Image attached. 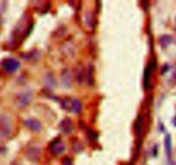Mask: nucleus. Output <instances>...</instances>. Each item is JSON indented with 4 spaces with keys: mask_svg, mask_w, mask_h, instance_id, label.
<instances>
[{
    "mask_svg": "<svg viewBox=\"0 0 176 165\" xmlns=\"http://www.w3.org/2000/svg\"><path fill=\"white\" fill-rule=\"evenodd\" d=\"M82 110V103L80 102V100L77 99H73L72 108H71V112L75 114H79Z\"/></svg>",
    "mask_w": 176,
    "mask_h": 165,
    "instance_id": "9",
    "label": "nucleus"
},
{
    "mask_svg": "<svg viewBox=\"0 0 176 165\" xmlns=\"http://www.w3.org/2000/svg\"><path fill=\"white\" fill-rule=\"evenodd\" d=\"M49 149H50V151L52 154L59 155L64 152L66 146H65L62 140L59 138H57L55 140H53L52 143L50 144Z\"/></svg>",
    "mask_w": 176,
    "mask_h": 165,
    "instance_id": "3",
    "label": "nucleus"
},
{
    "mask_svg": "<svg viewBox=\"0 0 176 165\" xmlns=\"http://www.w3.org/2000/svg\"><path fill=\"white\" fill-rule=\"evenodd\" d=\"M156 68V61L155 59H153L152 61H150V62L149 63L148 66L145 68L144 70V85L146 89L149 88V83H150V76H151L152 69H154Z\"/></svg>",
    "mask_w": 176,
    "mask_h": 165,
    "instance_id": "2",
    "label": "nucleus"
},
{
    "mask_svg": "<svg viewBox=\"0 0 176 165\" xmlns=\"http://www.w3.org/2000/svg\"><path fill=\"white\" fill-rule=\"evenodd\" d=\"M11 133V124L9 118L6 117H1L0 119V134L2 137H7Z\"/></svg>",
    "mask_w": 176,
    "mask_h": 165,
    "instance_id": "4",
    "label": "nucleus"
},
{
    "mask_svg": "<svg viewBox=\"0 0 176 165\" xmlns=\"http://www.w3.org/2000/svg\"><path fill=\"white\" fill-rule=\"evenodd\" d=\"M59 128H60V130L62 131V133H64V134H68L70 133H71V131L73 129V125L71 120L68 119V118L63 120L62 122L60 123Z\"/></svg>",
    "mask_w": 176,
    "mask_h": 165,
    "instance_id": "7",
    "label": "nucleus"
},
{
    "mask_svg": "<svg viewBox=\"0 0 176 165\" xmlns=\"http://www.w3.org/2000/svg\"><path fill=\"white\" fill-rule=\"evenodd\" d=\"M136 131L138 134H140L142 131V127H143V120H142V117L141 115H139L137 118V121H136Z\"/></svg>",
    "mask_w": 176,
    "mask_h": 165,
    "instance_id": "11",
    "label": "nucleus"
},
{
    "mask_svg": "<svg viewBox=\"0 0 176 165\" xmlns=\"http://www.w3.org/2000/svg\"><path fill=\"white\" fill-rule=\"evenodd\" d=\"M157 148H158V146H157V144H155V147H154V152H153V155H154V157H155L156 156V154H157Z\"/></svg>",
    "mask_w": 176,
    "mask_h": 165,
    "instance_id": "14",
    "label": "nucleus"
},
{
    "mask_svg": "<svg viewBox=\"0 0 176 165\" xmlns=\"http://www.w3.org/2000/svg\"><path fill=\"white\" fill-rule=\"evenodd\" d=\"M24 124L26 127H28L29 129L35 131V132L41 130V128H42V123L36 119H28V120L25 121Z\"/></svg>",
    "mask_w": 176,
    "mask_h": 165,
    "instance_id": "8",
    "label": "nucleus"
},
{
    "mask_svg": "<svg viewBox=\"0 0 176 165\" xmlns=\"http://www.w3.org/2000/svg\"><path fill=\"white\" fill-rule=\"evenodd\" d=\"M164 147H165L167 158L170 163L171 159H172V142H171V135L170 134L166 135L165 140H164Z\"/></svg>",
    "mask_w": 176,
    "mask_h": 165,
    "instance_id": "6",
    "label": "nucleus"
},
{
    "mask_svg": "<svg viewBox=\"0 0 176 165\" xmlns=\"http://www.w3.org/2000/svg\"><path fill=\"white\" fill-rule=\"evenodd\" d=\"M171 42H172V38L169 35H163L160 39V44L162 45V47H167L168 45H170Z\"/></svg>",
    "mask_w": 176,
    "mask_h": 165,
    "instance_id": "10",
    "label": "nucleus"
},
{
    "mask_svg": "<svg viewBox=\"0 0 176 165\" xmlns=\"http://www.w3.org/2000/svg\"><path fill=\"white\" fill-rule=\"evenodd\" d=\"M88 82L90 83V85L93 83V66L91 64L88 68Z\"/></svg>",
    "mask_w": 176,
    "mask_h": 165,
    "instance_id": "12",
    "label": "nucleus"
},
{
    "mask_svg": "<svg viewBox=\"0 0 176 165\" xmlns=\"http://www.w3.org/2000/svg\"><path fill=\"white\" fill-rule=\"evenodd\" d=\"M63 165H73V163L69 158H65L63 159Z\"/></svg>",
    "mask_w": 176,
    "mask_h": 165,
    "instance_id": "13",
    "label": "nucleus"
},
{
    "mask_svg": "<svg viewBox=\"0 0 176 165\" xmlns=\"http://www.w3.org/2000/svg\"><path fill=\"white\" fill-rule=\"evenodd\" d=\"M1 66L5 72L12 74V73L16 72L20 68V62H18L17 59L10 57V58L4 59L1 63Z\"/></svg>",
    "mask_w": 176,
    "mask_h": 165,
    "instance_id": "1",
    "label": "nucleus"
},
{
    "mask_svg": "<svg viewBox=\"0 0 176 165\" xmlns=\"http://www.w3.org/2000/svg\"><path fill=\"white\" fill-rule=\"evenodd\" d=\"M31 93H21L19 96L17 97V103L19 107H24L28 105V103L31 101L32 99Z\"/></svg>",
    "mask_w": 176,
    "mask_h": 165,
    "instance_id": "5",
    "label": "nucleus"
}]
</instances>
